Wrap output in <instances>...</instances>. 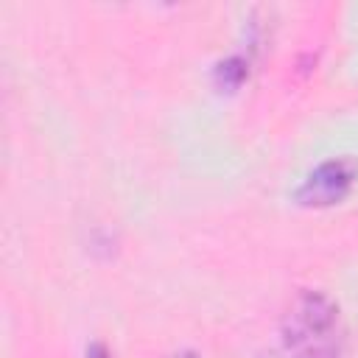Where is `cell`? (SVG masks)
<instances>
[{"instance_id": "obj_4", "label": "cell", "mask_w": 358, "mask_h": 358, "mask_svg": "<svg viewBox=\"0 0 358 358\" xmlns=\"http://www.w3.org/2000/svg\"><path fill=\"white\" fill-rule=\"evenodd\" d=\"M87 358H112V355H109V350H106L103 344H92V347L87 350Z\"/></svg>"}, {"instance_id": "obj_2", "label": "cell", "mask_w": 358, "mask_h": 358, "mask_svg": "<svg viewBox=\"0 0 358 358\" xmlns=\"http://www.w3.org/2000/svg\"><path fill=\"white\" fill-rule=\"evenodd\" d=\"M355 179H358V162L352 157H333L308 173V179L296 190V199L305 207H330L338 204L352 190Z\"/></svg>"}, {"instance_id": "obj_3", "label": "cell", "mask_w": 358, "mask_h": 358, "mask_svg": "<svg viewBox=\"0 0 358 358\" xmlns=\"http://www.w3.org/2000/svg\"><path fill=\"white\" fill-rule=\"evenodd\" d=\"M215 73H218L221 84H227V87H238V84L243 81V76H246V64H243L241 59H227V62L218 64Z\"/></svg>"}, {"instance_id": "obj_1", "label": "cell", "mask_w": 358, "mask_h": 358, "mask_svg": "<svg viewBox=\"0 0 358 358\" xmlns=\"http://www.w3.org/2000/svg\"><path fill=\"white\" fill-rule=\"evenodd\" d=\"M285 347L294 358H344L338 305L322 291H302L282 322Z\"/></svg>"}, {"instance_id": "obj_5", "label": "cell", "mask_w": 358, "mask_h": 358, "mask_svg": "<svg viewBox=\"0 0 358 358\" xmlns=\"http://www.w3.org/2000/svg\"><path fill=\"white\" fill-rule=\"evenodd\" d=\"M173 358H199V355H196V352H176Z\"/></svg>"}]
</instances>
